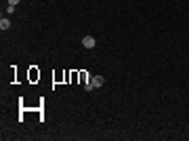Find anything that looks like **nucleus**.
I'll use <instances>...</instances> for the list:
<instances>
[{"label":"nucleus","instance_id":"f257e3e1","mask_svg":"<svg viewBox=\"0 0 189 141\" xmlns=\"http://www.w3.org/2000/svg\"><path fill=\"white\" fill-rule=\"evenodd\" d=\"M95 44H97V40H95L92 36H84V38H82V46H84V49H92Z\"/></svg>","mask_w":189,"mask_h":141},{"label":"nucleus","instance_id":"20e7f679","mask_svg":"<svg viewBox=\"0 0 189 141\" xmlns=\"http://www.w3.org/2000/svg\"><path fill=\"white\" fill-rule=\"evenodd\" d=\"M19 2H21V0H8V4H13V7H17Z\"/></svg>","mask_w":189,"mask_h":141},{"label":"nucleus","instance_id":"f03ea898","mask_svg":"<svg viewBox=\"0 0 189 141\" xmlns=\"http://www.w3.org/2000/svg\"><path fill=\"white\" fill-rule=\"evenodd\" d=\"M103 82H105V78H103V76H95V78H92V86H95V89L103 86Z\"/></svg>","mask_w":189,"mask_h":141},{"label":"nucleus","instance_id":"7ed1b4c3","mask_svg":"<svg viewBox=\"0 0 189 141\" xmlns=\"http://www.w3.org/2000/svg\"><path fill=\"white\" fill-rule=\"evenodd\" d=\"M8 28H11V21L2 17V19H0V30H8Z\"/></svg>","mask_w":189,"mask_h":141}]
</instances>
